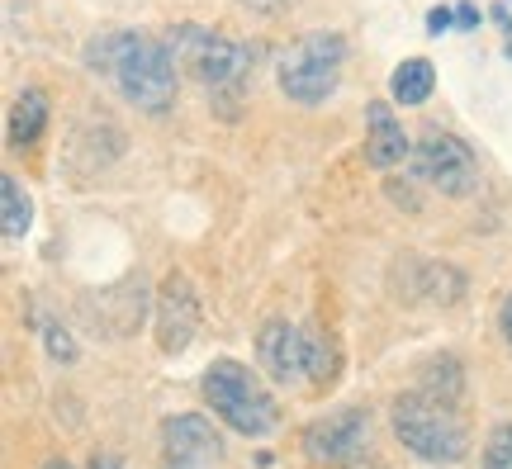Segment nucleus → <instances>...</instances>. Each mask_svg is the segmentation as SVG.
I'll list each match as a JSON object with an SVG mask.
<instances>
[{
    "mask_svg": "<svg viewBox=\"0 0 512 469\" xmlns=\"http://www.w3.org/2000/svg\"><path fill=\"white\" fill-rule=\"evenodd\" d=\"M456 24V10H446V5H437V10H427V34H446Z\"/></svg>",
    "mask_w": 512,
    "mask_h": 469,
    "instance_id": "obj_18",
    "label": "nucleus"
},
{
    "mask_svg": "<svg viewBox=\"0 0 512 469\" xmlns=\"http://www.w3.org/2000/svg\"><path fill=\"white\" fill-rule=\"evenodd\" d=\"M200 389H204V403L242 436H266V432H275V422H280L275 398L266 394L261 379L238 361H214Z\"/></svg>",
    "mask_w": 512,
    "mask_h": 469,
    "instance_id": "obj_3",
    "label": "nucleus"
},
{
    "mask_svg": "<svg viewBox=\"0 0 512 469\" xmlns=\"http://www.w3.org/2000/svg\"><path fill=\"white\" fill-rule=\"evenodd\" d=\"M43 469H72V465H67V460H57V455H53V460H43Z\"/></svg>",
    "mask_w": 512,
    "mask_h": 469,
    "instance_id": "obj_22",
    "label": "nucleus"
},
{
    "mask_svg": "<svg viewBox=\"0 0 512 469\" xmlns=\"http://www.w3.org/2000/svg\"><path fill=\"white\" fill-rule=\"evenodd\" d=\"M43 337H48V351H53L57 361H72V356H76V342L57 323H43Z\"/></svg>",
    "mask_w": 512,
    "mask_h": 469,
    "instance_id": "obj_17",
    "label": "nucleus"
},
{
    "mask_svg": "<svg viewBox=\"0 0 512 469\" xmlns=\"http://www.w3.org/2000/svg\"><path fill=\"white\" fill-rule=\"evenodd\" d=\"M484 469H512V422L489 432V441H484Z\"/></svg>",
    "mask_w": 512,
    "mask_h": 469,
    "instance_id": "obj_16",
    "label": "nucleus"
},
{
    "mask_svg": "<svg viewBox=\"0 0 512 469\" xmlns=\"http://www.w3.org/2000/svg\"><path fill=\"white\" fill-rule=\"evenodd\" d=\"M43 124H48V95L24 91L15 105H10V147H34Z\"/></svg>",
    "mask_w": 512,
    "mask_h": 469,
    "instance_id": "obj_13",
    "label": "nucleus"
},
{
    "mask_svg": "<svg viewBox=\"0 0 512 469\" xmlns=\"http://www.w3.org/2000/svg\"><path fill=\"white\" fill-rule=\"evenodd\" d=\"M394 432L427 465H460L470 451V432L451 408V398L427 394V389L394 398Z\"/></svg>",
    "mask_w": 512,
    "mask_h": 469,
    "instance_id": "obj_2",
    "label": "nucleus"
},
{
    "mask_svg": "<svg viewBox=\"0 0 512 469\" xmlns=\"http://www.w3.org/2000/svg\"><path fill=\"white\" fill-rule=\"evenodd\" d=\"M0 204H5V223H0V228H5V237H24V233H29V214H34V209H29V195L19 190L15 176H5V181H0Z\"/></svg>",
    "mask_w": 512,
    "mask_h": 469,
    "instance_id": "obj_14",
    "label": "nucleus"
},
{
    "mask_svg": "<svg viewBox=\"0 0 512 469\" xmlns=\"http://www.w3.org/2000/svg\"><path fill=\"white\" fill-rule=\"evenodd\" d=\"M304 451L318 465H337V469H356L366 465L370 455V417L361 408H342V413L313 422L304 432Z\"/></svg>",
    "mask_w": 512,
    "mask_h": 469,
    "instance_id": "obj_8",
    "label": "nucleus"
},
{
    "mask_svg": "<svg viewBox=\"0 0 512 469\" xmlns=\"http://www.w3.org/2000/svg\"><path fill=\"white\" fill-rule=\"evenodd\" d=\"M166 48L176 57V67L204 81L209 91H233L242 86V76L252 67V53L242 48L238 38L228 34H214V29H204V24H176L171 34H166Z\"/></svg>",
    "mask_w": 512,
    "mask_h": 469,
    "instance_id": "obj_4",
    "label": "nucleus"
},
{
    "mask_svg": "<svg viewBox=\"0 0 512 469\" xmlns=\"http://www.w3.org/2000/svg\"><path fill=\"white\" fill-rule=\"evenodd\" d=\"M408 152H413V143L403 138V124L394 119V109L370 105L366 109V162L375 166V171H389V166H399Z\"/></svg>",
    "mask_w": 512,
    "mask_h": 469,
    "instance_id": "obj_11",
    "label": "nucleus"
},
{
    "mask_svg": "<svg viewBox=\"0 0 512 469\" xmlns=\"http://www.w3.org/2000/svg\"><path fill=\"white\" fill-rule=\"evenodd\" d=\"M456 24L475 29V24H479V10H475V5H456Z\"/></svg>",
    "mask_w": 512,
    "mask_h": 469,
    "instance_id": "obj_21",
    "label": "nucleus"
},
{
    "mask_svg": "<svg viewBox=\"0 0 512 469\" xmlns=\"http://www.w3.org/2000/svg\"><path fill=\"white\" fill-rule=\"evenodd\" d=\"M498 327H503V337L512 342V294L503 299V308H498Z\"/></svg>",
    "mask_w": 512,
    "mask_h": 469,
    "instance_id": "obj_20",
    "label": "nucleus"
},
{
    "mask_svg": "<svg viewBox=\"0 0 512 469\" xmlns=\"http://www.w3.org/2000/svg\"><path fill=\"white\" fill-rule=\"evenodd\" d=\"M238 5L256 10V15H275V10H285V0H238Z\"/></svg>",
    "mask_w": 512,
    "mask_h": 469,
    "instance_id": "obj_19",
    "label": "nucleus"
},
{
    "mask_svg": "<svg viewBox=\"0 0 512 469\" xmlns=\"http://www.w3.org/2000/svg\"><path fill=\"white\" fill-rule=\"evenodd\" d=\"M432 86H437V72H432V62H427V57H408V62L394 67V76H389V95H394V105H427Z\"/></svg>",
    "mask_w": 512,
    "mask_h": 469,
    "instance_id": "obj_12",
    "label": "nucleus"
},
{
    "mask_svg": "<svg viewBox=\"0 0 512 469\" xmlns=\"http://www.w3.org/2000/svg\"><path fill=\"white\" fill-rule=\"evenodd\" d=\"M437 389H441V398L456 403V394H460V361L456 356H441V361L427 365V394H437Z\"/></svg>",
    "mask_w": 512,
    "mask_h": 469,
    "instance_id": "obj_15",
    "label": "nucleus"
},
{
    "mask_svg": "<svg viewBox=\"0 0 512 469\" xmlns=\"http://www.w3.org/2000/svg\"><path fill=\"white\" fill-rule=\"evenodd\" d=\"M413 176L427 181L441 195H470L479 185V162L470 143H460L456 133H422V143L413 147Z\"/></svg>",
    "mask_w": 512,
    "mask_h": 469,
    "instance_id": "obj_7",
    "label": "nucleus"
},
{
    "mask_svg": "<svg viewBox=\"0 0 512 469\" xmlns=\"http://www.w3.org/2000/svg\"><path fill=\"white\" fill-rule=\"evenodd\" d=\"M200 332V294L181 271H171L157 294V346L166 356H181Z\"/></svg>",
    "mask_w": 512,
    "mask_h": 469,
    "instance_id": "obj_10",
    "label": "nucleus"
},
{
    "mask_svg": "<svg viewBox=\"0 0 512 469\" xmlns=\"http://www.w3.org/2000/svg\"><path fill=\"white\" fill-rule=\"evenodd\" d=\"M223 460V441L209 417L181 413L162 422V469H214Z\"/></svg>",
    "mask_w": 512,
    "mask_h": 469,
    "instance_id": "obj_9",
    "label": "nucleus"
},
{
    "mask_svg": "<svg viewBox=\"0 0 512 469\" xmlns=\"http://www.w3.org/2000/svg\"><path fill=\"white\" fill-rule=\"evenodd\" d=\"M256 356L275 384H328L332 379V351L323 337H313L294 323H271L256 337Z\"/></svg>",
    "mask_w": 512,
    "mask_h": 469,
    "instance_id": "obj_6",
    "label": "nucleus"
},
{
    "mask_svg": "<svg viewBox=\"0 0 512 469\" xmlns=\"http://www.w3.org/2000/svg\"><path fill=\"white\" fill-rule=\"evenodd\" d=\"M86 67L114 76V86L124 91L128 105L162 114L176 100V57L166 48V38L152 34H105L86 43Z\"/></svg>",
    "mask_w": 512,
    "mask_h": 469,
    "instance_id": "obj_1",
    "label": "nucleus"
},
{
    "mask_svg": "<svg viewBox=\"0 0 512 469\" xmlns=\"http://www.w3.org/2000/svg\"><path fill=\"white\" fill-rule=\"evenodd\" d=\"M342 57H347L342 34L323 29V34L299 38L290 53L280 57V91L290 95L294 105H323L342 81Z\"/></svg>",
    "mask_w": 512,
    "mask_h": 469,
    "instance_id": "obj_5",
    "label": "nucleus"
}]
</instances>
